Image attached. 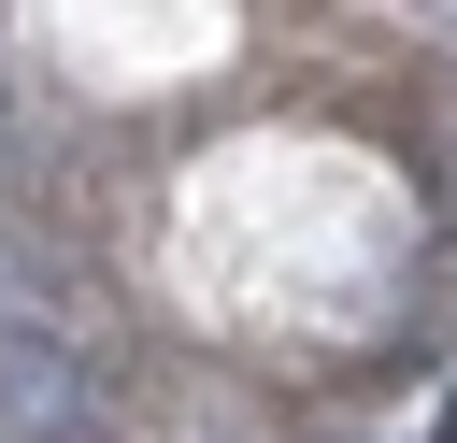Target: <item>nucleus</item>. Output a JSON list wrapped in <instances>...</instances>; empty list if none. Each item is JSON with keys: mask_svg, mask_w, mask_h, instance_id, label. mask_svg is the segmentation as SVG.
I'll return each instance as SVG.
<instances>
[{"mask_svg": "<svg viewBox=\"0 0 457 443\" xmlns=\"http://www.w3.org/2000/svg\"><path fill=\"white\" fill-rule=\"evenodd\" d=\"M29 157V114H14V71H0V171Z\"/></svg>", "mask_w": 457, "mask_h": 443, "instance_id": "2", "label": "nucleus"}, {"mask_svg": "<svg viewBox=\"0 0 457 443\" xmlns=\"http://www.w3.org/2000/svg\"><path fill=\"white\" fill-rule=\"evenodd\" d=\"M0 443H100L86 414V357L29 314H0Z\"/></svg>", "mask_w": 457, "mask_h": 443, "instance_id": "1", "label": "nucleus"}]
</instances>
